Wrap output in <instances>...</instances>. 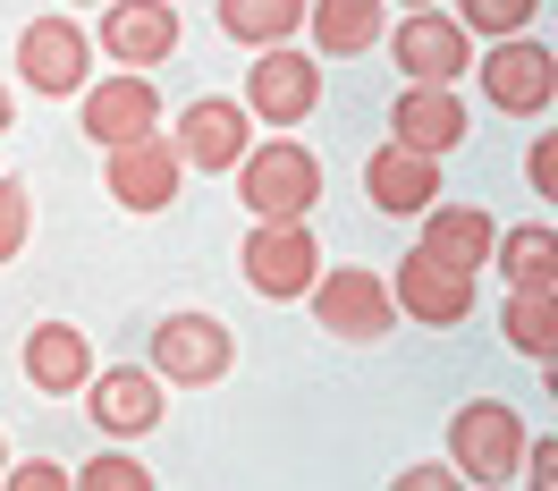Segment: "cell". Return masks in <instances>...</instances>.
<instances>
[{
    "label": "cell",
    "mask_w": 558,
    "mask_h": 491,
    "mask_svg": "<svg viewBox=\"0 0 558 491\" xmlns=\"http://www.w3.org/2000/svg\"><path fill=\"white\" fill-rule=\"evenodd\" d=\"M238 204L254 212V220H305V212L322 204V161L305 153V144H288V136H271L263 153L245 144V161H238Z\"/></svg>",
    "instance_id": "1"
},
{
    "label": "cell",
    "mask_w": 558,
    "mask_h": 491,
    "mask_svg": "<svg viewBox=\"0 0 558 491\" xmlns=\"http://www.w3.org/2000/svg\"><path fill=\"white\" fill-rule=\"evenodd\" d=\"M245 128H254V119H245V103H229V94H195V103L178 110V161H186V170H238L245 161Z\"/></svg>",
    "instance_id": "13"
},
{
    "label": "cell",
    "mask_w": 558,
    "mask_h": 491,
    "mask_svg": "<svg viewBox=\"0 0 558 491\" xmlns=\"http://www.w3.org/2000/svg\"><path fill=\"white\" fill-rule=\"evenodd\" d=\"M245 288L254 297H271V306H288V297H305L322 272V246L305 220H254V238H245Z\"/></svg>",
    "instance_id": "5"
},
{
    "label": "cell",
    "mask_w": 558,
    "mask_h": 491,
    "mask_svg": "<svg viewBox=\"0 0 558 491\" xmlns=\"http://www.w3.org/2000/svg\"><path fill=\"white\" fill-rule=\"evenodd\" d=\"M305 306H314V322L330 331V339H348V348H373V339L398 331V297H389V280H381V272H364V263L314 272Z\"/></svg>",
    "instance_id": "2"
},
{
    "label": "cell",
    "mask_w": 558,
    "mask_h": 491,
    "mask_svg": "<svg viewBox=\"0 0 558 491\" xmlns=\"http://www.w3.org/2000/svg\"><path fill=\"white\" fill-rule=\"evenodd\" d=\"M17 76L35 85V94H85L94 85V35L76 26V17H35L26 35H17Z\"/></svg>",
    "instance_id": "7"
},
{
    "label": "cell",
    "mask_w": 558,
    "mask_h": 491,
    "mask_svg": "<svg viewBox=\"0 0 558 491\" xmlns=\"http://www.w3.org/2000/svg\"><path fill=\"white\" fill-rule=\"evenodd\" d=\"M407 9H432V0H407Z\"/></svg>",
    "instance_id": "32"
},
{
    "label": "cell",
    "mask_w": 558,
    "mask_h": 491,
    "mask_svg": "<svg viewBox=\"0 0 558 491\" xmlns=\"http://www.w3.org/2000/svg\"><path fill=\"white\" fill-rule=\"evenodd\" d=\"M314 110H322V60L271 43V51L245 69V119H263V128H305Z\"/></svg>",
    "instance_id": "6"
},
{
    "label": "cell",
    "mask_w": 558,
    "mask_h": 491,
    "mask_svg": "<svg viewBox=\"0 0 558 491\" xmlns=\"http://www.w3.org/2000/svg\"><path fill=\"white\" fill-rule=\"evenodd\" d=\"M381 17H389V0H305V35H314L330 60L373 51V43H381Z\"/></svg>",
    "instance_id": "20"
},
{
    "label": "cell",
    "mask_w": 558,
    "mask_h": 491,
    "mask_svg": "<svg viewBox=\"0 0 558 491\" xmlns=\"http://www.w3.org/2000/svg\"><path fill=\"white\" fill-rule=\"evenodd\" d=\"M119 69H161L178 51V9L170 0H102V35H94Z\"/></svg>",
    "instance_id": "16"
},
{
    "label": "cell",
    "mask_w": 558,
    "mask_h": 491,
    "mask_svg": "<svg viewBox=\"0 0 558 491\" xmlns=\"http://www.w3.org/2000/svg\"><path fill=\"white\" fill-rule=\"evenodd\" d=\"M0 475H9V441H0Z\"/></svg>",
    "instance_id": "31"
},
{
    "label": "cell",
    "mask_w": 558,
    "mask_h": 491,
    "mask_svg": "<svg viewBox=\"0 0 558 491\" xmlns=\"http://www.w3.org/2000/svg\"><path fill=\"white\" fill-rule=\"evenodd\" d=\"M533 17H542V0H465V17H457V26L499 43V35H524Z\"/></svg>",
    "instance_id": "24"
},
{
    "label": "cell",
    "mask_w": 558,
    "mask_h": 491,
    "mask_svg": "<svg viewBox=\"0 0 558 491\" xmlns=\"http://www.w3.org/2000/svg\"><path fill=\"white\" fill-rule=\"evenodd\" d=\"M449 457L465 483H517L524 466V423L517 407H499V398H465L449 423Z\"/></svg>",
    "instance_id": "3"
},
{
    "label": "cell",
    "mask_w": 558,
    "mask_h": 491,
    "mask_svg": "<svg viewBox=\"0 0 558 491\" xmlns=\"http://www.w3.org/2000/svg\"><path fill=\"white\" fill-rule=\"evenodd\" d=\"M364 204L389 212V220H415V212L440 204V161L432 153H407V144H381L364 161Z\"/></svg>",
    "instance_id": "17"
},
{
    "label": "cell",
    "mask_w": 558,
    "mask_h": 491,
    "mask_svg": "<svg viewBox=\"0 0 558 491\" xmlns=\"http://www.w3.org/2000/svg\"><path fill=\"white\" fill-rule=\"evenodd\" d=\"M35 238V195H26V178H0V263H17Z\"/></svg>",
    "instance_id": "25"
},
{
    "label": "cell",
    "mask_w": 558,
    "mask_h": 491,
    "mask_svg": "<svg viewBox=\"0 0 558 491\" xmlns=\"http://www.w3.org/2000/svg\"><path fill=\"white\" fill-rule=\"evenodd\" d=\"M85 416L102 423L110 441H144V432L161 423V373H153V364H119V373L94 364V382H85Z\"/></svg>",
    "instance_id": "14"
},
{
    "label": "cell",
    "mask_w": 558,
    "mask_h": 491,
    "mask_svg": "<svg viewBox=\"0 0 558 491\" xmlns=\"http://www.w3.org/2000/svg\"><path fill=\"white\" fill-rule=\"evenodd\" d=\"M474 136V119L457 103V85H407L398 103H389V144H407V153H457V144Z\"/></svg>",
    "instance_id": "15"
},
{
    "label": "cell",
    "mask_w": 558,
    "mask_h": 491,
    "mask_svg": "<svg viewBox=\"0 0 558 491\" xmlns=\"http://www.w3.org/2000/svg\"><path fill=\"white\" fill-rule=\"evenodd\" d=\"M305 26V0H220V35L229 43H254V51H271Z\"/></svg>",
    "instance_id": "21"
},
{
    "label": "cell",
    "mask_w": 558,
    "mask_h": 491,
    "mask_svg": "<svg viewBox=\"0 0 558 491\" xmlns=\"http://www.w3.org/2000/svg\"><path fill=\"white\" fill-rule=\"evenodd\" d=\"M398 314H415L423 331H457V322L474 314V272H457V263H440V254H423V246H407L398 254Z\"/></svg>",
    "instance_id": "9"
},
{
    "label": "cell",
    "mask_w": 558,
    "mask_h": 491,
    "mask_svg": "<svg viewBox=\"0 0 558 491\" xmlns=\"http://www.w3.org/2000/svg\"><path fill=\"white\" fill-rule=\"evenodd\" d=\"M474 76H483V103L517 110V119H542L558 94V60H550V43H533V35H499L474 60Z\"/></svg>",
    "instance_id": "4"
},
{
    "label": "cell",
    "mask_w": 558,
    "mask_h": 491,
    "mask_svg": "<svg viewBox=\"0 0 558 491\" xmlns=\"http://www.w3.org/2000/svg\"><path fill=\"white\" fill-rule=\"evenodd\" d=\"M9 119H17V94H9V85H0V136H9Z\"/></svg>",
    "instance_id": "30"
},
{
    "label": "cell",
    "mask_w": 558,
    "mask_h": 491,
    "mask_svg": "<svg viewBox=\"0 0 558 491\" xmlns=\"http://www.w3.org/2000/svg\"><path fill=\"white\" fill-rule=\"evenodd\" d=\"M178 178H186V161H178L170 136L110 144V161H102L110 204H128V212H170V204H178Z\"/></svg>",
    "instance_id": "10"
},
{
    "label": "cell",
    "mask_w": 558,
    "mask_h": 491,
    "mask_svg": "<svg viewBox=\"0 0 558 491\" xmlns=\"http://www.w3.org/2000/svg\"><path fill=\"white\" fill-rule=\"evenodd\" d=\"M69 483H85V491H153V475H144V466H136L128 450H102L94 466H76Z\"/></svg>",
    "instance_id": "26"
},
{
    "label": "cell",
    "mask_w": 558,
    "mask_h": 491,
    "mask_svg": "<svg viewBox=\"0 0 558 491\" xmlns=\"http://www.w3.org/2000/svg\"><path fill=\"white\" fill-rule=\"evenodd\" d=\"M389 51H398L407 85H457V76L474 69V51H465V26H457L449 9H407Z\"/></svg>",
    "instance_id": "12"
},
{
    "label": "cell",
    "mask_w": 558,
    "mask_h": 491,
    "mask_svg": "<svg viewBox=\"0 0 558 491\" xmlns=\"http://www.w3.org/2000/svg\"><path fill=\"white\" fill-rule=\"evenodd\" d=\"M490 254H499V272H508V288H558V238L533 220V229H508V238H490Z\"/></svg>",
    "instance_id": "22"
},
{
    "label": "cell",
    "mask_w": 558,
    "mask_h": 491,
    "mask_svg": "<svg viewBox=\"0 0 558 491\" xmlns=\"http://www.w3.org/2000/svg\"><path fill=\"white\" fill-rule=\"evenodd\" d=\"M85 136L102 144H136V136H161V94H153V76L144 69H119V76H102V85H85Z\"/></svg>",
    "instance_id": "11"
},
{
    "label": "cell",
    "mask_w": 558,
    "mask_h": 491,
    "mask_svg": "<svg viewBox=\"0 0 558 491\" xmlns=\"http://www.w3.org/2000/svg\"><path fill=\"white\" fill-rule=\"evenodd\" d=\"M229 356H238L229 322H211V314H161L153 322V373H161V382L204 390V382L229 373Z\"/></svg>",
    "instance_id": "8"
},
{
    "label": "cell",
    "mask_w": 558,
    "mask_h": 491,
    "mask_svg": "<svg viewBox=\"0 0 558 491\" xmlns=\"http://www.w3.org/2000/svg\"><path fill=\"white\" fill-rule=\"evenodd\" d=\"M440 483H457L449 466H407V475H398V491H440Z\"/></svg>",
    "instance_id": "29"
},
{
    "label": "cell",
    "mask_w": 558,
    "mask_h": 491,
    "mask_svg": "<svg viewBox=\"0 0 558 491\" xmlns=\"http://www.w3.org/2000/svg\"><path fill=\"white\" fill-rule=\"evenodd\" d=\"M26 382L43 398H69V390L94 382V339L76 331V322H43L35 339H26Z\"/></svg>",
    "instance_id": "18"
},
{
    "label": "cell",
    "mask_w": 558,
    "mask_h": 491,
    "mask_svg": "<svg viewBox=\"0 0 558 491\" xmlns=\"http://www.w3.org/2000/svg\"><path fill=\"white\" fill-rule=\"evenodd\" d=\"M0 483H9V491H60V483H69V466H60V457H26V466H9Z\"/></svg>",
    "instance_id": "27"
},
{
    "label": "cell",
    "mask_w": 558,
    "mask_h": 491,
    "mask_svg": "<svg viewBox=\"0 0 558 491\" xmlns=\"http://www.w3.org/2000/svg\"><path fill=\"white\" fill-rule=\"evenodd\" d=\"M524 170H533V195H550V187H558V153H550V136H533V161H524Z\"/></svg>",
    "instance_id": "28"
},
{
    "label": "cell",
    "mask_w": 558,
    "mask_h": 491,
    "mask_svg": "<svg viewBox=\"0 0 558 491\" xmlns=\"http://www.w3.org/2000/svg\"><path fill=\"white\" fill-rule=\"evenodd\" d=\"M499 322H508V348H517V356H533V364H550V356H558V314H550V288H517Z\"/></svg>",
    "instance_id": "23"
},
{
    "label": "cell",
    "mask_w": 558,
    "mask_h": 491,
    "mask_svg": "<svg viewBox=\"0 0 558 491\" xmlns=\"http://www.w3.org/2000/svg\"><path fill=\"white\" fill-rule=\"evenodd\" d=\"M423 220V254H440V263H457V272H483L490 263V212L483 204H432V212H415Z\"/></svg>",
    "instance_id": "19"
}]
</instances>
